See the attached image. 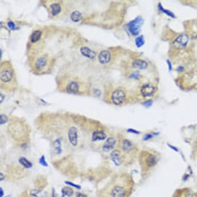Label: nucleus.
I'll use <instances>...</instances> for the list:
<instances>
[{
	"label": "nucleus",
	"mask_w": 197,
	"mask_h": 197,
	"mask_svg": "<svg viewBox=\"0 0 197 197\" xmlns=\"http://www.w3.org/2000/svg\"><path fill=\"white\" fill-rule=\"evenodd\" d=\"M116 144V140L115 138H114V137H110V138H108L106 141H105L104 144L103 145V150L105 152H108V151H110L114 148Z\"/></svg>",
	"instance_id": "nucleus-13"
},
{
	"label": "nucleus",
	"mask_w": 197,
	"mask_h": 197,
	"mask_svg": "<svg viewBox=\"0 0 197 197\" xmlns=\"http://www.w3.org/2000/svg\"><path fill=\"white\" fill-rule=\"evenodd\" d=\"M0 192H1V194H1V195H0V196H1V197H2L4 195V192H3V190L2 188H0Z\"/></svg>",
	"instance_id": "nucleus-33"
},
{
	"label": "nucleus",
	"mask_w": 197,
	"mask_h": 197,
	"mask_svg": "<svg viewBox=\"0 0 197 197\" xmlns=\"http://www.w3.org/2000/svg\"><path fill=\"white\" fill-rule=\"evenodd\" d=\"M167 63H168V64L169 65V70H171V63L169 62V61H167Z\"/></svg>",
	"instance_id": "nucleus-32"
},
{
	"label": "nucleus",
	"mask_w": 197,
	"mask_h": 197,
	"mask_svg": "<svg viewBox=\"0 0 197 197\" xmlns=\"http://www.w3.org/2000/svg\"><path fill=\"white\" fill-rule=\"evenodd\" d=\"M79 85L76 81H71L67 85L66 90L71 94H77L79 91Z\"/></svg>",
	"instance_id": "nucleus-11"
},
{
	"label": "nucleus",
	"mask_w": 197,
	"mask_h": 197,
	"mask_svg": "<svg viewBox=\"0 0 197 197\" xmlns=\"http://www.w3.org/2000/svg\"><path fill=\"white\" fill-rule=\"evenodd\" d=\"M41 32L39 30L34 31L31 36V41L33 43H35L40 40L41 38Z\"/></svg>",
	"instance_id": "nucleus-19"
},
{
	"label": "nucleus",
	"mask_w": 197,
	"mask_h": 197,
	"mask_svg": "<svg viewBox=\"0 0 197 197\" xmlns=\"http://www.w3.org/2000/svg\"><path fill=\"white\" fill-rule=\"evenodd\" d=\"M156 91L155 88L153 85L149 84L144 85L141 89V92L143 97H148L153 95Z\"/></svg>",
	"instance_id": "nucleus-9"
},
{
	"label": "nucleus",
	"mask_w": 197,
	"mask_h": 197,
	"mask_svg": "<svg viewBox=\"0 0 197 197\" xmlns=\"http://www.w3.org/2000/svg\"><path fill=\"white\" fill-rule=\"evenodd\" d=\"M48 64L46 57H38L34 63V68L37 71H42L45 69Z\"/></svg>",
	"instance_id": "nucleus-8"
},
{
	"label": "nucleus",
	"mask_w": 197,
	"mask_h": 197,
	"mask_svg": "<svg viewBox=\"0 0 197 197\" xmlns=\"http://www.w3.org/2000/svg\"><path fill=\"white\" fill-rule=\"evenodd\" d=\"M68 138L70 143H71L73 146H77V144L78 139V134L77 130L75 127H71L69 128L68 132Z\"/></svg>",
	"instance_id": "nucleus-10"
},
{
	"label": "nucleus",
	"mask_w": 197,
	"mask_h": 197,
	"mask_svg": "<svg viewBox=\"0 0 197 197\" xmlns=\"http://www.w3.org/2000/svg\"><path fill=\"white\" fill-rule=\"evenodd\" d=\"M110 53L106 50L101 52L98 56V59L102 64H108L110 61Z\"/></svg>",
	"instance_id": "nucleus-12"
},
{
	"label": "nucleus",
	"mask_w": 197,
	"mask_h": 197,
	"mask_svg": "<svg viewBox=\"0 0 197 197\" xmlns=\"http://www.w3.org/2000/svg\"><path fill=\"white\" fill-rule=\"evenodd\" d=\"M136 46L137 48H141L145 44V38L143 35L138 36L135 39Z\"/></svg>",
	"instance_id": "nucleus-23"
},
{
	"label": "nucleus",
	"mask_w": 197,
	"mask_h": 197,
	"mask_svg": "<svg viewBox=\"0 0 197 197\" xmlns=\"http://www.w3.org/2000/svg\"><path fill=\"white\" fill-rule=\"evenodd\" d=\"M65 183H66V184H67L70 185H71L72 186H73V187H75L76 188L79 189H79H81V186H79V185H78L75 184H73V183H72L71 182H66Z\"/></svg>",
	"instance_id": "nucleus-30"
},
{
	"label": "nucleus",
	"mask_w": 197,
	"mask_h": 197,
	"mask_svg": "<svg viewBox=\"0 0 197 197\" xmlns=\"http://www.w3.org/2000/svg\"><path fill=\"white\" fill-rule=\"evenodd\" d=\"M121 151L123 153V156H129L131 157V155L135 153V147L131 141L128 139H124L121 141Z\"/></svg>",
	"instance_id": "nucleus-4"
},
{
	"label": "nucleus",
	"mask_w": 197,
	"mask_h": 197,
	"mask_svg": "<svg viewBox=\"0 0 197 197\" xmlns=\"http://www.w3.org/2000/svg\"><path fill=\"white\" fill-rule=\"evenodd\" d=\"M39 163L41 164V165H42L43 166L46 167L48 166V165L46 161L45 157L44 155H42L40 157V159H39Z\"/></svg>",
	"instance_id": "nucleus-27"
},
{
	"label": "nucleus",
	"mask_w": 197,
	"mask_h": 197,
	"mask_svg": "<svg viewBox=\"0 0 197 197\" xmlns=\"http://www.w3.org/2000/svg\"><path fill=\"white\" fill-rule=\"evenodd\" d=\"M82 19V13L79 11H74L71 15V19L75 22H79Z\"/></svg>",
	"instance_id": "nucleus-20"
},
{
	"label": "nucleus",
	"mask_w": 197,
	"mask_h": 197,
	"mask_svg": "<svg viewBox=\"0 0 197 197\" xmlns=\"http://www.w3.org/2000/svg\"><path fill=\"white\" fill-rule=\"evenodd\" d=\"M77 197H87L86 195L81 194V193H77Z\"/></svg>",
	"instance_id": "nucleus-31"
},
{
	"label": "nucleus",
	"mask_w": 197,
	"mask_h": 197,
	"mask_svg": "<svg viewBox=\"0 0 197 197\" xmlns=\"http://www.w3.org/2000/svg\"><path fill=\"white\" fill-rule=\"evenodd\" d=\"M80 52L83 56L89 58L90 59L94 58L96 55V53L91 49L89 48L88 47H82L81 49H80Z\"/></svg>",
	"instance_id": "nucleus-14"
},
{
	"label": "nucleus",
	"mask_w": 197,
	"mask_h": 197,
	"mask_svg": "<svg viewBox=\"0 0 197 197\" xmlns=\"http://www.w3.org/2000/svg\"><path fill=\"white\" fill-rule=\"evenodd\" d=\"M143 22V18L141 16H138L128 24V30L134 36L138 35Z\"/></svg>",
	"instance_id": "nucleus-3"
},
{
	"label": "nucleus",
	"mask_w": 197,
	"mask_h": 197,
	"mask_svg": "<svg viewBox=\"0 0 197 197\" xmlns=\"http://www.w3.org/2000/svg\"><path fill=\"white\" fill-rule=\"evenodd\" d=\"M126 93L122 89H117L113 91L112 94L111 99L114 104L116 105L122 104L126 101Z\"/></svg>",
	"instance_id": "nucleus-5"
},
{
	"label": "nucleus",
	"mask_w": 197,
	"mask_h": 197,
	"mask_svg": "<svg viewBox=\"0 0 197 197\" xmlns=\"http://www.w3.org/2000/svg\"><path fill=\"white\" fill-rule=\"evenodd\" d=\"M106 137V134L103 131H95L92 134L93 141H102Z\"/></svg>",
	"instance_id": "nucleus-17"
},
{
	"label": "nucleus",
	"mask_w": 197,
	"mask_h": 197,
	"mask_svg": "<svg viewBox=\"0 0 197 197\" xmlns=\"http://www.w3.org/2000/svg\"><path fill=\"white\" fill-rule=\"evenodd\" d=\"M8 27L11 29V30H15V25L13 22L12 21H9L8 22Z\"/></svg>",
	"instance_id": "nucleus-29"
},
{
	"label": "nucleus",
	"mask_w": 197,
	"mask_h": 197,
	"mask_svg": "<svg viewBox=\"0 0 197 197\" xmlns=\"http://www.w3.org/2000/svg\"><path fill=\"white\" fill-rule=\"evenodd\" d=\"M132 65L133 67L136 69L143 70L147 68L148 64L146 61L142 59H136L133 62Z\"/></svg>",
	"instance_id": "nucleus-15"
},
{
	"label": "nucleus",
	"mask_w": 197,
	"mask_h": 197,
	"mask_svg": "<svg viewBox=\"0 0 197 197\" xmlns=\"http://www.w3.org/2000/svg\"><path fill=\"white\" fill-rule=\"evenodd\" d=\"M19 161L23 166L26 167V168H31V167L32 166V164L25 157H21L19 159Z\"/></svg>",
	"instance_id": "nucleus-22"
},
{
	"label": "nucleus",
	"mask_w": 197,
	"mask_h": 197,
	"mask_svg": "<svg viewBox=\"0 0 197 197\" xmlns=\"http://www.w3.org/2000/svg\"><path fill=\"white\" fill-rule=\"evenodd\" d=\"M4 179V175H3L2 173H1V178H0V180L1 181H2Z\"/></svg>",
	"instance_id": "nucleus-34"
},
{
	"label": "nucleus",
	"mask_w": 197,
	"mask_h": 197,
	"mask_svg": "<svg viewBox=\"0 0 197 197\" xmlns=\"http://www.w3.org/2000/svg\"><path fill=\"white\" fill-rule=\"evenodd\" d=\"M62 197H71L73 195V190L69 187H65L62 190Z\"/></svg>",
	"instance_id": "nucleus-21"
},
{
	"label": "nucleus",
	"mask_w": 197,
	"mask_h": 197,
	"mask_svg": "<svg viewBox=\"0 0 197 197\" xmlns=\"http://www.w3.org/2000/svg\"><path fill=\"white\" fill-rule=\"evenodd\" d=\"M0 78L1 82L4 84L10 83L14 79V72L13 69L7 63H5L3 65H1Z\"/></svg>",
	"instance_id": "nucleus-2"
},
{
	"label": "nucleus",
	"mask_w": 197,
	"mask_h": 197,
	"mask_svg": "<svg viewBox=\"0 0 197 197\" xmlns=\"http://www.w3.org/2000/svg\"><path fill=\"white\" fill-rule=\"evenodd\" d=\"M1 119H0V122H1V124H4L7 121V117H6V116L5 115H1Z\"/></svg>",
	"instance_id": "nucleus-28"
},
{
	"label": "nucleus",
	"mask_w": 197,
	"mask_h": 197,
	"mask_svg": "<svg viewBox=\"0 0 197 197\" xmlns=\"http://www.w3.org/2000/svg\"><path fill=\"white\" fill-rule=\"evenodd\" d=\"M52 15L53 16L57 15L61 12V5L59 3H53L50 6Z\"/></svg>",
	"instance_id": "nucleus-18"
},
{
	"label": "nucleus",
	"mask_w": 197,
	"mask_h": 197,
	"mask_svg": "<svg viewBox=\"0 0 197 197\" xmlns=\"http://www.w3.org/2000/svg\"><path fill=\"white\" fill-rule=\"evenodd\" d=\"M159 8L161 11L163 12V13H165L167 15H169V16L171 17L172 18H174L175 17V15L173 14V13H172L171 11H170L169 10H166L165 9H164V8L161 6V4H160L159 5Z\"/></svg>",
	"instance_id": "nucleus-24"
},
{
	"label": "nucleus",
	"mask_w": 197,
	"mask_h": 197,
	"mask_svg": "<svg viewBox=\"0 0 197 197\" xmlns=\"http://www.w3.org/2000/svg\"><path fill=\"white\" fill-rule=\"evenodd\" d=\"M61 141H59V139H57L55 141V142L54 143V147L55 149H56L57 151H58V152H61Z\"/></svg>",
	"instance_id": "nucleus-26"
},
{
	"label": "nucleus",
	"mask_w": 197,
	"mask_h": 197,
	"mask_svg": "<svg viewBox=\"0 0 197 197\" xmlns=\"http://www.w3.org/2000/svg\"><path fill=\"white\" fill-rule=\"evenodd\" d=\"M189 37L186 34H182L178 36L173 42V45L177 49H183L187 46Z\"/></svg>",
	"instance_id": "nucleus-6"
},
{
	"label": "nucleus",
	"mask_w": 197,
	"mask_h": 197,
	"mask_svg": "<svg viewBox=\"0 0 197 197\" xmlns=\"http://www.w3.org/2000/svg\"><path fill=\"white\" fill-rule=\"evenodd\" d=\"M31 195L35 197H44V194L38 190H34L31 192Z\"/></svg>",
	"instance_id": "nucleus-25"
},
{
	"label": "nucleus",
	"mask_w": 197,
	"mask_h": 197,
	"mask_svg": "<svg viewBox=\"0 0 197 197\" xmlns=\"http://www.w3.org/2000/svg\"><path fill=\"white\" fill-rule=\"evenodd\" d=\"M110 159L117 166H119L123 164V161L125 160L122 152L119 150H115L112 152L110 154Z\"/></svg>",
	"instance_id": "nucleus-7"
},
{
	"label": "nucleus",
	"mask_w": 197,
	"mask_h": 197,
	"mask_svg": "<svg viewBox=\"0 0 197 197\" xmlns=\"http://www.w3.org/2000/svg\"><path fill=\"white\" fill-rule=\"evenodd\" d=\"M145 162L146 163L147 166L151 167L154 166L156 164L157 159L154 155L149 154L145 158Z\"/></svg>",
	"instance_id": "nucleus-16"
},
{
	"label": "nucleus",
	"mask_w": 197,
	"mask_h": 197,
	"mask_svg": "<svg viewBox=\"0 0 197 197\" xmlns=\"http://www.w3.org/2000/svg\"><path fill=\"white\" fill-rule=\"evenodd\" d=\"M135 183L130 174L122 173L116 176L99 192V197H130Z\"/></svg>",
	"instance_id": "nucleus-1"
}]
</instances>
